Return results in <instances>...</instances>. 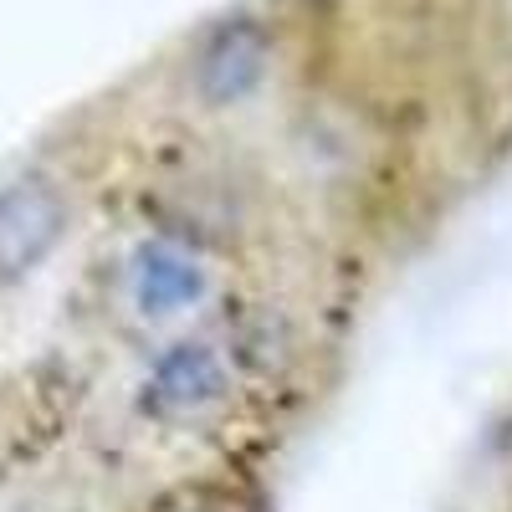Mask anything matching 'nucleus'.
Listing matches in <instances>:
<instances>
[{
    "instance_id": "f257e3e1",
    "label": "nucleus",
    "mask_w": 512,
    "mask_h": 512,
    "mask_svg": "<svg viewBox=\"0 0 512 512\" xmlns=\"http://www.w3.org/2000/svg\"><path fill=\"white\" fill-rule=\"evenodd\" d=\"M282 57V21L236 6L216 21H205L185 41V62H180V93L200 113H236L251 108L272 88Z\"/></svg>"
},
{
    "instance_id": "f03ea898",
    "label": "nucleus",
    "mask_w": 512,
    "mask_h": 512,
    "mask_svg": "<svg viewBox=\"0 0 512 512\" xmlns=\"http://www.w3.org/2000/svg\"><path fill=\"white\" fill-rule=\"evenodd\" d=\"M236 400V359L221 338L210 333H180L144 364V379L134 390V405L159 431H200L221 420Z\"/></svg>"
},
{
    "instance_id": "7ed1b4c3",
    "label": "nucleus",
    "mask_w": 512,
    "mask_h": 512,
    "mask_svg": "<svg viewBox=\"0 0 512 512\" xmlns=\"http://www.w3.org/2000/svg\"><path fill=\"white\" fill-rule=\"evenodd\" d=\"M216 267L210 256L175 231H144L123 256V303L139 323L169 328L210 308Z\"/></svg>"
},
{
    "instance_id": "20e7f679",
    "label": "nucleus",
    "mask_w": 512,
    "mask_h": 512,
    "mask_svg": "<svg viewBox=\"0 0 512 512\" xmlns=\"http://www.w3.org/2000/svg\"><path fill=\"white\" fill-rule=\"evenodd\" d=\"M72 236V190L57 169L31 164L0 185V292L26 287Z\"/></svg>"
},
{
    "instance_id": "39448f33",
    "label": "nucleus",
    "mask_w": 512,
    "mask_h": 512,
    "mask_svg": "<svg viewBox=\"0 0 512 512\" xmlns=\"http://www.w3.org/2000/svg\"><path fill=\"white\" fill-rule=\"evenodd\" d=\"M164 512H246L226 487H185Z\"/></svg>"
}]
</instances>
